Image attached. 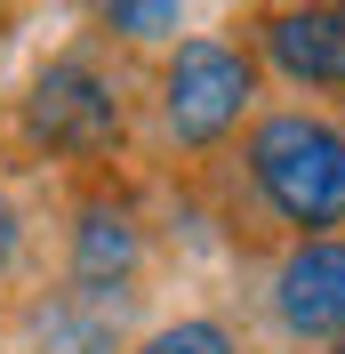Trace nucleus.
Returning <instances> with one entry per match:
<instances>
[{
	"instance_id": "nucleus-11",
	"label": "nucleus",
	"mask_w": 345,
	"mask_h": 354,
	"mask_svg": "<svg viewBox=\"0 0 345 354\" xmlns=\"http://www.w3.org/2000/svg\"><path fill=\"white\" fill-rule=\"evenodd\" d=\"M322 354H345V346H322Z\"/></svg>"
},
{
	"instance_id": "nucleus-6",
	"label": "nucleus",
	"mask_w": 345,
	"mask_h": 354,
	"mask_svg": "<svg viewBox=\"0 0 345 354\" xmlns=\"http://www.w3.org/2000/svg\"><path fill=\"white\" fill-rule=\"evenodd\" d=\"M137 266H145V225L121 209V201H88L72 218V290H129Z\"/></svg>"
},
{
	"instance_id": "nucleus-1",
	"label": "nucleus",
	"mask_w": 345,
	"mask_h": 354,
	"mask_svg": "<svg viewBox=\"0 0 345 354\" xmlns=\"http://www.w3.org/2000/svg\"><path fill=\"white\" fill-rule=\"evenodd\" d=\"M241 161H249L257 201L297 234V242H322V234L345 225V129L329 113H305V105L257 113Z\"/></svg>"
},
{
	"instance_id": "nucleus-2",
	"label": "nucleus",
	"mask_w": 345,
	"mask_h": 354,
	"mask_svg": "<svg viewBox=\"0 0 345 354\" xmlns=\"http://www.w3.org/2000/svg\"><path fill=\"white\" fill-rule=\"evenodd\" d=\"M17 129H24L32 153L97 161V153L121 145V88L88 57H57V65L32 73V88H24V105H17Z\"/></svg>"
},
{
	"instance_id": "nucleus-9",
	"label": "nucleus",
	"mask_w": 345,
	"mask_h": 354,
	"mask_svg": "<svg viewBox=\"0 0 345 354\" xmlns=\"http://www.w3.org/2000/svg\"><path fill=\"white\" fill-rule=\"evenodd\" d=\"M105 32H121V41H169V32H185V8L177 0H121V8H105Z\"/></svg>"
},
{
	"instance_id": "nucleus-10",
	"label": "nucleus",
	"mask_w": 345,
	"mask_h": 354,
	"mask_svg": "<svg viewBox=\"0 0 345 354\" xmlns=\"http://www.w3.org/2000/svg\"><path fill=\"white\" fill-rule=\"evenodd\" d=\"M17 242H24V234H17V201H8V194H0V266H8V258H17Z\"/></svg>"
},
{
	"instance_id": "nucleus-3",
	"label": "nucleus",
	"mask_w": 345,
	"mask_h": 354,
	"mask_svg": "<svg viewBox=\"0 0 345 354\" xmlns=\"http://www.w3.org/2000/svg\"><path fill=\"white\" fill-rule=\"evenodd\" d=\"M257 97V57L233 41H177L161 65V129L177 145H217Z\"/></svg>"
},
{
	"instance_id": "nucleus-4",
	"label": "nucleus",
	"mask_w": 345,
	"mask_h": 354,
	"mask_svg": "<svg viewBox=\"0 0 345 354\" xmlns=\"http://www.w3.org/2000/svg\"><path fill=\"white\" fill-rule=\"evenodd\" d=\"M273 314L305 346H345V234L289 242L273 266Z\"/></svg>"
},
{
	"instance_id": "nucleus-5",
	"label": "nucleus",
	"mask_w": 345,
	"mask_h": 354,
	"mask_svg": "<svg viewBox=\"0 0 345 354\" xmlns=\"http://www.w3.org/2000/svg\"><path fill=\"white\" fill-rule=\"evenodd\" d=\"M265 65L297 88H345V8H273L257 24Z\"/></svg>"
},
{
	"instance_id": "nucleus-8",
	"label": "nucleus",
	"mask_w": 345,
	"mask_h": 354,
	"mask_svg": "<svg viewBox=\"0 0 345 354\" xmlns=\"http://www.w3.org/2000/svg\"><path fill=\"white\" fill-rule=\"evenodd\" d=\"M137 354H241V338L225 322H209V314H185V322H161Z\"/></svg>"
},
{
	"instance_id": "nucleus-7",
	"label": "nucleus",
	"mask_w": 345,
	"mask_h": 354,
	"mask_svg": "<svg viewBox=\"0 0 345 354\" xmlns=\"http://www.w3.org/2000/svg\"><path fill=\"white\" fill-rule=\"evenodd\" d=\"M24 330H32L41 354H112L121 346V314L97 290H48L41 306L24 314Z\"/></svg>"
}]
</instances>
